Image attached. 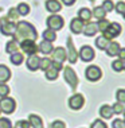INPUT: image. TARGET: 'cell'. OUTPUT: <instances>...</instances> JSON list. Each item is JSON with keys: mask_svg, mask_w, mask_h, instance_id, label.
Segmentation results:
<instances>
[{"mask_svg": "<svg viewBox=\"0 0 125 128\" xmlns=\"http://www.w3.org/2000/svg\"><path fill=\"white\" fill-rule=\"evenodd\" d=\"M15 39H32L35 40L38 38V34H36V30L31 23L28 22H18L16 24V32H15Z\"/></svg>", "mask_w": 125, "mask_h": 128, "instance_id": "6da1fadb", "label": "cell"}, {"mask_svg": "<svg viewBox=\"0 0 125 128\" xmlns=\"http://www.w3.org/2000/svg\"><path fill=\"white\" fill-rule=\"evenodd\" d=\"M0 31L4 35H15L16 24L13 22H9L7 18H1L0 19Z\"/></svg>", "mask_w": 125, "mask_h": 128, "instance_id": "7a4b0ae2", "label": "cell"}, {"mask_svg": "<svg viewBox=\"0 0 125 128\" xmlns=\"http://www.w3.org/2000/svg\"><path fill=\"white\" fill-rule=\"evenodd\" d=\"M16 108V102L12 97H1L0 100V110H3L4 113H12Z\"/></svg>", "mask_w": 125, "mask_h": 128, "instance_id": "3957f363", "label": "cell"}, {"mask_svg": "<svg viewBox=\"0 0 125 128\" xmlns=\"http://www.w3.org/2000/svg\"><path fill=\"white\" fill-rule=\"evenodd\" d=\"M46 23H47V27L50 30L57 31V30H61L63 27V18L59 15H51L47 18Z\"/></svg>", "mask_w": 125, "mask_h": 128, "instance_id": "277c9868", "label": "cell"}, {"mask_svg": "<svg viewBox=\"0 0 125 128\" xmlns=\"http://www.w3.org/2000/svg\"><path fill=\"white\" fill-rule=\"evenodd\" d=\"M20 49H22L26 54L28 55H32V54H36V50H38V46L35 43V40L32 39H23L20 42Z\"/></svg>", "mask_w": 125, "mask_h": 128, "instance_id": "5b68a950", "label": "cell"}, {"mask_svg": "<svg viewBox=\"0 0 125 128\" xmlns=\"http://www.w3.org/2000/svg\"><path fill=\"white\" fill-rule=\"evenodd\" d=\"M121 32V26L119 23H110L109 26H108V28L104 31V36L106 38V39H113V38L119 36Z\"/></svg>", "mask_w": 125, "mask_h": 128, "instance_id": "8992f818", "label": "cell"}, {"mask_svg": "<svg viewBox=\"0 0 125 128\" xmlns=\"http://www.w3.org/2000/svg\"><path fill=\"white\" fill-rule=\"evenodd\" d=\"M85 76H86V78H88L89 81H93V82H94V81H98V80L101 78L102 72H101V69H100L98 66L92 65V66H89L88 69H86Z\"/></svg>", "mask_w": 125, "mask_h": 128, "instance_id": "52a82bcc", "label": "cell"}, {"mask_svg": "<svg viewBox=\"0 0 125 128\" xmlns=\"http://www.w3.org/2000/svg\"><path fill=\"white\" fill-rule=\"evenodd\" d=\"M63 76H65L66 82H67V84L70 85L73 89L77 88V85H78V77H77L75 72L71 68H66V69H65V72H63Z\"/></svg>", "mask_w": 125, "mask_h": 128, "instance_id": "ba28073f", "label": "cell"}, {"mask_svg": "<svg viewBox=\"0 0 125 128\" xmlns=\"http://www.w3.org/2000/svg\"><path fill=\"white\" fill-rule=\"evenodd\" d=\"M62 69V64H58V62H53V64L50 65V68L46 69V78L47 80H57L58 77V73H59V70Z\"/></svg>", "mask_w": 125, "mask_h": 128, "instance_id": "9c48e42d", "label": "cell"}, {"mask_svg": "<svg viewBox=\"0 0 125 128\" xmlns=\"http://www.w3.org/2000/svg\"><path fill=\"white\" fill-rule=\"evenodd\" d=\"M83 102H85V98H83L82 94H74L70 97V100H69V106L74 110H78V109L82 108Z\"/></svg>", "mask_w": 125, "mask_h": 128, "instance_id": "30bf717a", "label": "cell"}, {"mask_svg": "<svg viewBox=\"0 0 125 128\" xmlns=\"http://www.w3.org/2000/svg\"><path fill=\"white\" fill-rule=\"evenodd\" d=\"M79 57L83 62H90L94 58V50L90 46H82L79 50Z\"/></svg>", "mask_w": 125, "mask_h": 128, "instance_id": "8fae6325", "label": "cell"}, {"mask_svg": "<svg viewBox=\"0 0 125 128\" xmlns=\"http://www.w3.org/2000/svg\"><path fill=\"white\" fill-rule=\"evenodd\" d=\"M67 58H69V62L70 64H75L77 62V58H78V53H77V50H75V47H74V43H73V40H71V38H69L67 39Z\"/></svg>", "mask_w": 125, "mask_h": 128, "instance_id": "7c38bea8", "label": "cell"}, {"mask_svg": "<svg viewBox=\"0 0 125 128\" xmlns=\"http://www.w3.org/2000/svg\"><path fill=\"white\" fill-rule=\"evenodd\" d=\"M66 58H67V54H66V50L63 47H57L55 50H53V61L54 62L63 64Z\"/></svg>", "mask_w": 125, "mask_h": 128, "instance_id": "4fadbf2b", "label": "cell"}, {"mask_svg": "<svg viewBox=\"0 0 125 128\" xmlns=\"http://www.w3.org/2000/svg\"><path fill=\"white\" fill-rule=\"evenodd\" d=\"M39 61H40V58L38 57L36 54L28 55V58H27V62H26V65H27V68H28V70H31V72L38 70V69H39Z\"/></svg>", "mask_w": 125, "mask_h": 128, "instance_id": "5bb4252c", "label": "cell"}, {"mask_svg": "<svg viewBox=\"0 0 125 128\" xmlns=\"http://www.w3.org/2000/svg\"><path fill=\"white\" fill-rule=\"evenodd\" d=\"M70 30L74 34L82 32V30H83V22L79 18H74V19L71 20V23H70Z\"/></svg>", "mask_w": 125, "mask_h": 128, "instance_id": "9a60e30c", "label": "cell"}, {"mask_svg": "<svg viewBox=\"0 0 125 128\" xmlns=\"http://www.w3.org/2000/svg\"><path fill=\"white\" fill-rule=\"evenodd\" d=\"M46 8H47V11L55 14V12L61 11L62 6H61V3L58 2V0H47L46 2Z\"/></svg>", "mask_w": 125, "mask_h": 128, "instance_id": "2e32d148", "label": "cell"}, {"mask_svg": "<svg viewBox=\"0 0 125 128\" xmlns=\"http://www.w3.org/2000/svg\"><path fill=\"white\" fill-rule=\"evenodd\" d=\"M11 78V72L9 69L4 66V65H0V84H4L8 80Z\"/></svg>", "mask_w": 125, "mask_h": 128, "instance_id": "e0dca14e", "label": "cell"}, {"mask_svg": "<svg viewBox=\"0 0 125 128\" xmlns=\"http://www.w3.org/2000/svg\"><path fill=\"white\" fill-rule=\"evenodd\" d=\"M28 123H30V127L32 128H43V122H42V119L38 115H30Z\"/></svg>", "mask_w": 125, "mask_h": 128, "instance_id": "ac0fdd59", "label": "cell"}, {"mask_svg": "<svg viewBox=\"0 0 125 128\" xmlns=\"http://www.w3.org/2000/svg\"><path fill=\"white\" fill-rule=\"evenodd\" d=\"M119 51H120V44L117 42H110L109 46L106 47V54L109 57H116L119 54Z\"/></svg>", "mask_w": 125, "mask_h": 128, "instance_id": "d6986e66", "label": "cell"}, {"mask_svg": "<svg viewBox=\"0 0 125 128\" xmlns=\"http://www.w3.org/2000/svg\"><path fill=\"white\" fill-rule=\"evenodd\" d=\"M38 50L40 51L42 54H50L53 53V43L51 42H47V40H43V42H40L39 47H38Z\"/></svg>", "mask_w": 125, "mask_h": 128, "instance_id": "ffe728a7", "label": "cell"}, {"mask_svg": "<svg viewBox=\"0 0 125 128\" xmlns=\"http://www.w3.org/2000/svg\"><path fill=\"white\" fill-rule=\"evenodd\" d=\"M83 32H85L86 36H93L96 35V32L98 31V28H97V24L96 23H88L86 26H83Z\"/></svg>", "mask_w": 125, "mask_h": 128, "instance_id": "44dd1931", "label": "cell"}, {"mask_svg": "<svg viewBox=\"0 0 125 128\" xmlns=\"http://www.w3.org/2000/svg\"><path fill=\"white\" fill-rule=\"evenodd\" d=\"M113 108L109 105H102L101 108H100V115H101V117H104V119H110V117L113 116Z\"/></svg>", "mask_w": 125, "mask_h": 128, "instance_id": "7402d4cb", "label": "cell"}, {"mask_svg": "<svg viewBox=\"0 0 125 128\" xmlns=\"http://www.w3.org/2000/svg\"><path fill=\"white\" fill-rule=\"evenodd\" d=\"M19 49V44H18V40L13 38L12 40H9V42H7V46H5V51L8 54H13V53H16Z\"/></svg>", "mask_w": 125, "mask_h": 128, "instance_id": "603a6c76", "label": "cell"}, {"mask_svg": "<svg viewBox=\"0 0 125 128\" xmlns=\"http://www.w3.org/2000/svg\"><path fill=\"white\" fill-rule=\"evenodd\" d=\"M109 43H110V40L109 39H106L105 36H98L96 39V46L98 47L100 50H106V47L109 46Z\"/></svg>", "mask_w": 125, "mask_h": 128, "instance_id": "cb8c5ba5", "label": "cell"}, {"mask_svg": "<svg viewBox=\"0 0 125 128\" xmlns=\"http://www.w3.org/2000/svg\"><path fill=\"white\" fill-rule=\"evenodd\" d=\"M78 18L82 20V22H89L90 18H92V12H90L89 8H81L78 11Z\"/></svg>", "mask_w": 125, "mask_h": 128, "instance_id": "d4e9b609", "label": "cell"}, {"mask_svg": "<svg viewBox=\"0 0 125 128\" xmlns=\"http://www.w3.org/2000/svg\"><path fill=\"white\" fill-rule=\"evenodd\" d=\"M42 36H43V40H47V42H54V40L57 39V34H55V31L50 30V28L43 31Z\"/></svg>", "mask_w": 125, "mask_h": 128, "instance_id": "484cf974", "label": "cell"}, {"mask_svg": "<svg viewBox=\"0 0 125 128\" xmlns=\"http://www.w3.org/2000/svg\"><path fill=\"white\" fill-rule=\"evenodd\" d=\"M16 11H18L19 15H28L30 14V6L26 4V3H20V4L18 6V8H16Z\"/></svg>", "mask_w": 125, "mask_h": 128, "instance_id": "4316f807", "label": "cell"}, {"mask_svg": "<svg viewBox=\"0 0 125 128\" xmlns=\"http://www.w3.org/2000/svg\"><path fill=\"white\" fill-rule=\"evenodd\" d=\"M93 15H94V18H97L98 20H101V19L105 18L106 11L102 8V7H96V8L93 10Z\"/></svg>", "mask_w": 125, "mask_h": 128, "instance_id": "83f0119b", "label": "cell"}, {"mask_svg": "<svg viewBox=\"0 0 125 128\" xmlns=\"http://www.w3.org/2000/svg\"><path fill=\"white\" fill-rule=\"evenodd\" d=\"M9 60H11V62L13 65H20L23 62V54H20L16 51V53L11 54V58H9Z\"/></svg>", "mask_w": 125, "mask_h": 128, "instance_id": "f1b7e54d", "label": "cell"}, {"mask_svg": "<svg viewBox=\"0 0 125 128\" xmlns=\"http://www.w3.org/2000/svg\"><path fill=\"white\" fill-rule=\"evenodd\" d=\"M51 64H53V61H51L50 58L44 57V58H42V60L39 61V69H42V70H46V69L50 68Z\"/></svg>", "mask_w": 125, "mask_h": 128, "instance_id": "f546056e", "label": "cell"}, {"mask_svg": "<svg viewBox=\"0 0 125 128\" xmlns=\"http://www.w3.org/2000/svg\"><path fill=\"white\" fill-rule=\"evenodd\" d=\"M19 18V14H18V11H16L15 8H11L8 11V15H7V19L8 20H11V22H15L16 19Z\"/></svg>", "mask_w": 125, "mask_h": 128, "instance_id": "4dcf8cb0", "label": "cell"}, {"mask_svg": "<svg viewBox=\"0 0 125 128\" xmlns=\"http://www.w3.org/2000/svg\"><path fill=\"white\" fill-rule=\"evenodd\" d=\"M112 108H113V112H114V113L120 115V113H123V112H124L125 105H124L123 102H119V101H117V102H116V104H114V105L112 106Z\"/></svg>", "mask_w": 125, "mask_h": 128, "instance_id": "1f68e13d", "label": "cell"}, {"mask_svg": "<svg viewBox=\"0 0 125 128\" xmlns=\"http://www.w3.org/2000/svg\"><path fill=\"white\" fill-rule=\"evenodd\" d=\"M109 24H110V22H109V20L101 19L98 23H97V28H98L100 31H102V32H104V31H105V30L108 28V26H109Z\"/></svg>", "mask_w": 125, "mask_h": 128, "instance_id": "d6a6232c", "label": "cell"}, {"mask_svg": "<svg viewBox=\"0 0 125 128\" xmlns=\"http://www.w3.org/2000/svg\"><path fill=\"white\" fill-rule=\"evenodd\" d=\"M0 128H12V124L9 122V119L1 117V119H0Z\"/></svg>", "mask_w": 125, "mask_h": 128, "instance_id": "836d02e7", "label": "cell"}, {"mask_svg": "<svg viewBox=\"0 0 125 128\" xmlns=\"http://www.w3.org/2000/svg\"><path fill=\"white\" fill-rule=\"evenodd\" d=\"M116 96H117V101L125 104V89H120V90H117Z\"/></svg>", "mask_w": 125, "mask_h": 128, "instance_id": "e575fe53", "label": "cell"}, {"mask_svg": "<svg viewBox=\"0 0 125 128\" xmlns=\"http://www.w3.org/2000/svg\"><path fill=\"white\" fill-rule=\"evenodd\" d=\"M9 93V88L5 84H0V97H5Z\"/></svg>", "mask_w": 125, "mask_h": 128, "instance_id": "d590c367", "label": "cell"}, {"mask_svg": "<svg viewBox=\"0 0 125 128\" xmlns=\"http://www.w3.org/2000/svg\"><path fill=\"white\" fill-rule=\"evenodd\" d=\"M113 3H112V0H105V2L102 3V8L105 10L106 12H110L113 10Z\"/></svg>", "mask_w": 125, "mask_h": 128, "instance_id": "8d00e7d4", "label": "cell"}, {"mask_svg": "<svg viewBox=\"0 0 125 128\" xmlns=\"http://www.w3.org/2000/svg\"><path fill=\"white\" fill-rule=\"evenodd\" d=\"M112 68H113L114 72H121V70H123V61H121V60L114 61L112 64Z\"/></svg>", "mask_w": 125, "mask_h": 128, "instance_id": "74e56055", "label": "cell"}, {"mask_svg": "<svg viewBox=\"0 0 125 128\" xmlns=\"http://www.w3.org/2000/svg\"><path fill=\"white\" fill-rule=\"evenodd\" d=\"M90 128H108V126L102 122V120L98 119V120H96V122H93V124H92Z\"/></svg>", "mask_w": 125, "mask_h": 128, "instance_id": "f35d334b", "label": "cell"}, {"mask_svg": "<svg viewBox=\"0 0 125 128\" xmlns=\"http://www.w3.org/2000/svg\"><path fill=\"white\" fill-rule=\"evenodd\" d=\"M15 128H30V123L27 120H19L15 124Z\"/></svg>", "mask_w": 125, "mask_h": 128, "instance_id": "ab89813d", "label": "cell"}, {"mask_svg": "<svg viewBox=\"0 0 125 128\" xmlns=\"http://www.w3.org/2000/svg\"><path fill=\"white\" fill-rule=\"evenodd\" d=\"M116 11L119 14H124L125 12V3L124 2H119L116 4Z\"/></svg>", "mask_w": 125, "mask_h": 128, "instance_id": "60d3db41", "label": "cell"}, {"mask_svg": "<svg viewBox=\"0 0 125 128\" xmlns=\"http://www.w3.org/2000/svg\"><path fill=\"white\" fill-rule=\"evenodd\" d=\"M51 128H66V124L63 122H61V120H57V122L51 124Z\"/></svg>", "mask_w": 125, "mask_h": 128, "instance_id": "b9f144b4", "label": "cell"}, {"mask_svg": "<svg viewBox=\"0 0 125 128\" xmlns=\"http://www.w3.org/2000/svg\"><path fill=\"white\" fill-rule=\"evenodd\" d=\"M125 126H124V122L121 119H116L113 122V128H124Z\"/></svg>", "mask_w": 125, "mask_h": 128, "instance_id": "7bdbcfd3", "label": "cell"}, {"mask_svg": "<svg viewBox=\"0 0 125 128\" xmlns=\"http://www.w3.org/2000/svg\"><path fill=\"white\" fill-rule=\"evenodd\" d=\"M120 57V60L121 61H124L125 60V49H120V51H119V54H117Z\"/></svg>", "mask_w": 125, "mask_h": 128, "instance_id": "ee69618b", "label": "cell"}, {"mask_svg": "<svg viewBox=\"0 0 125 128\" xmlns=\"http://www.w3.org/2000/svg\"><path fill=\"white\" fill-rule=\"evenodd\" d=\"M62 3H63L65 6H73L75 3V0H62Z\"/></svg>", "mask_w": 125, "mask_h": 128, "instance_id": "f6af8a7d", "label": "cell"}, {"mask_svg": "<svg viewBox=\"0 0 125 128\" xmlns=\"http://www.w3.org/2000/svg\"><path fill=\"white\" fill-rule=\"evenodd\" d=\"M123 70H125V60L123 61Z\"/></svg>", "mask_w": 125, "mask_h": 128, "instance_id": "bcb514c9", "label": "cell"}, {"mask_svg": "<svg viewBox=\"0 0 125 128\" xmlns=\"http://www.w3.org/2000/svg\"><path fill=\"white\" fill-rule=\"evenodd\" d=\"M123 15H124V19H125V12H124V14H123Z\"/></svg>", "mask_w": 125, "mask_h": 128, "instance_id": "7dc6e473", "label": "cell"}, {"mask_svg": "<svg viewBox=\"0 0 125 128\" xmlns=\"http://www.w3.org/2000/svg\"><path fill=\"white\" fill-rule=\"evenodd\" d=\"M123 113H124V115H125V109H124V112H123Z\"/></svg>", "mask_w": 125, "mask_h": 128, "instance_id": "c3c4849f", "label": "cell"}, {"mask_svg": "<svg viewBox=\"0 0 125 128\" xmlns=\"http://www.w3.org/2000/svg\"><path fill=\"white\" fill-rule=\"evenodd\" d=\"M90 2H94V0H90Z\"/></svg>", "mask_w": 125, "mask_h": 128, "instance_id": "681fc988", "label": "cell"}, {"mask_svg": "<svg viewBox=\"0 0 125 128\" xmlns=\"http://www.w3.org/2000/svg\"><path fill=\"white\" fill-rule=\"evenodd\" d=\"M124 126H125V122H124Z\"/></svg>", "mask_w": 125, "mask_h": 128, "instance_id": "f907efd6", "label": "cell"}, {"mask_svg": "<svg viewBox=\"0 0 125 128\" xmlns=\"http://www.w3.org/2000/svg\"><path fill=\"white\" fill-rule=\"evenodd\" d=\"M0 112H1V110H0Z\"/></svg>", "mask_w": 125, "mask_h": 128, "instance_id": "816d5d0a", "label": "cell"}, {"mask_svg": "<svg viewBox=\"0 0 125 128\" xmlns=\"http://www.w3.org/2000/svg\"><path fill=\"white\" fill-rule=\"evenodd\" d=\"M0 11H1V10H0Z\"/></svg>", "mask_w": 125, "mask_h": 128, "instance_id": "f5cc1de1", "label": "cell"}]
</instances>
